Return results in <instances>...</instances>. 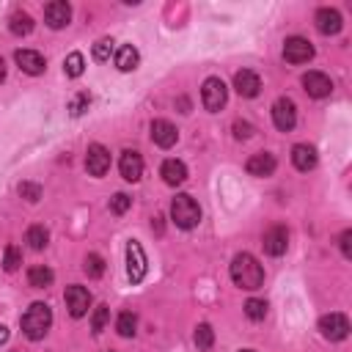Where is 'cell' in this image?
I'll list each match as a JSON object with an SVG mask.
<instances>
[{
    "label": "cell",
    "instance_id": "obj_29",
    "mask_svg": "<svg viewBox=\"0 0 352 352\" xmlns=\"http://www.w3.org/2000/svg\"><path fill=\"white\" fill-rule=\"evenodd\" d=\"M245 316H248V319H253V322H261V319L267 316V302H264V300L250 297V300L245 302Z\"/></svg>",
    "mask_w": 352,
    "mask_h": 352
},
{
    "label": "cell",
    "instance_id": "obj_20",
    "mask_svg": "<svg viewBox=\"0 0 352 352\" xmlns=\"http://www.w3.org/2000/svg\"><path fill=\"white\" fill-rule=\"evenodd\" d=\"M160 176L165 179V184L176 187V184H182L187 179V165L182 160H165L162 168H160Z\"/></svg>",
    "mask_w": 352,
    "mask_h": 352
},
{
    "label": "cell",
    "instance_id": "obj_41",
    "mask_svg": "<svg viewBox=\"0 0 352 352\" xmlns=\"http://www.w3.org/2000/svg\"><path fill=\"white\" fill-rule=\"evenodd\" d=\"M3 80H6V60L0 58V82H3Z\"/></svg>",
    "mask_w": 352,
    "mask_h": 352
},
{
    "label": "cell",
    "instance_id": "obj_23",
    "mask_svg": "<svg viewBox=\"0 0 352 352\" xmlns=\"http://www.w3.org/2000/svg\"><path fill=\"white\" fill-rule=\"evenodd\" d=\"M52 270L50 267H44V264H36V267H30L28 270V283L33 286V289H47L50 283H52Z\"/></svg>",
    "mask_w": 352,
    "mask_h": 352
},
{
    "label": "cell",
    "instance_id": "obj_7",
    "mask_svg": "<svg viewBox=\"0 0 352 352\" xmlns=\"http://www.w3.org/2000/svg\"><path fill=\"white\" fill-rule=\"evenodd\" d=\"M283 58H286V63H308L314 58V44L302 36H292L283 44Z\"/></svg>",
    "mask_w": 352,
    "mask_h": 352
},
{
    "label": "cell",
    "instance_id": "obj_8",
    "mask_svg": "<svg viewBox=\"0 0 352 352\" xmlns=\"http://www.w3.org/2000/svg\"><path fill=\"white\" fill-rule=\"evenodd\" d=\"M272 124L280 129V132H289L294 124H297V107L292 99L280 96L275 104H272Z\"/></svg>",
    "mask_w": 352,
    "mask_h": 352
},
{
    "label": "cell",
    "instance_id": "obj_38",
    "mask_svg": "<svg viewBox=\"0 0 352 352\" xmlns=\"http://www.w3.org/2000/svg\"><path fill=\"white\" fill-rule=\"evenodd\" d=\"M349 242H352V231L346 228V231L341 234V253H344V258H349V256H352V245H349Z\"/></svg>",
    "mask_w": 352,
    "mask_h": 352
},
{
    "label": "cell",
    "instance_id": "obj_12",
    "mask_svg": "<svg viewBox=\"0 0 352 352\" xmlns=\"http://www.w3.org/2000/svg\"><path fill=\"white\" fill-rule=\"evenodd\" d=\"M302 88H305L308 96H314V99H324V96H330L333 82H330V77L322 74V72H308V74H302Z\"/></svg>",
    "mask_w": 352,
    "mask_h": 352
},
{
    "label": "cell",
    "instance_id": "obj_24",
    "mask_svg": "<svg viewBox=\"0 0 352 352\" xmlns=\"http://www.w3.org/2000/svg\"><path fill=\"white\" fill-rule=\"evenodd\" d=\"M8 28H11L14 36H28V33L33 30V19H30V14H25V11H14L11 19H8Z\"/></svg>",
    "mask_w": 352,
    "mask_h": 352
},
{
    "label": "cell",
    "instance_id": "obj_11",
    "mask_svg": "<svg viewBox=\"0 0 352 352\" xmlns=\"http://www.w3.org/2000/svg\"><path fill=\"white\" fill-rule=\"evenodd\" d=\"M69 19H72V6H69L66 0H52V3L44 6V22H47L52 30L66 28Z\"/></svg>",
    "mask_w": 352,
    "mask_h": 352
},
{
    "label": "cell",
    "instance_id": "obj_25",
    "mask_svg": "<svg viewBox=\"0 0 352 352\" xmlns=\"http://www.w3.org/2000/svg\"><path fill=\"white\" fill-rule=\"evenodd\" d=\"M25 242H28L33 250H44V248H47V242H50V234H47V228H44V226H30V228H28V234H25Z\"/></svg>",
    "mask_w": 352,
    "mask_h": 352
},
{
    "label": "cell",
    "instance_id": "obj_5",
    "mask_svg": "<svg viewBox=\"0 0 352 352\" xmlns=\"http://www.w3.org/2000/svg\"><path fill=\"white\" fill-rule=\"evenodd\" d=\"M146 270H148V261H146V253L140 248V242L129 239L126 242V275L132 283H140L146 278Z\"/></svg>",
    "mask_w": 352,
    "mask_h": 352
},
{
    "label": "cell",
    "instance_id": "obj_30",
    "mask_svg": "<svg viewBox=\"0 0 352 352\" xmlns=\"http://www.w3.org/2000/svg\"><path fill=\"white\" fill-rule=\"evenodd\" d=\"M212 344H214V330H212L206 322L198 324V327H195V346H198V349H209Z\"/></svg>",
    "mask_w": 352,
    "mask_h": 352
},
{
    "label": "cell",
    "instance_id": "obj_32",
    "mask_svg": "<svg viewBox=\"0 0 352 352\" xmlns=\"http://www.w3.org/2000/svg\"><path fill=\"white\" fill-rule=\"evenodd\" d=\"M107 322H110V308H107V305H99V308L94 311V316H91V330L99 336V333L107 327Z\"/></svg>",
    "mask_w": 352,
    "mask_h": 352
},
{
    "label": "cell",
    "instance_id": "obj_3",
    "mask_svg": "<svg viewBox=\"0 0 352 352\" xmlns=\"http://www.w3.org/2000/svg\"><path fill=\"white\" fill-rule=\"evenodd\" d=\"M170 220H173L179 228H184V231L195 228V226L201 223V206H198V201H195L192 195H187V192H179V195L170 201Z\"/></svg>",
    "mask_w": 352,
    "mask_h": 352
},
{
    "label": "cell",
    "instance_id": "obj_16",
    "mask_svg": "<svg viewBox=\"0 0 352 352\" xmlns=\"http://www.w3.org/2000/svg\"><path fill=\"white\" fill-rule=\"evenodd\" d=\"M314 22H316V30L324 33V36H336L341 30V25H344V19H341V14L336 8H319Z\"/></svg>",
    "mask_w": 352,
    "mask_h": 352
},
{
    "label": "cell",
    "instance_id": "obj_40",
    "mask_svg": "<svg viewBox=\"0 0 352 352\" xmlns=\"http://www.w3.org/2000/svg\"><path fill=\"white\" fill-rule=\"evenodd\" d=\"M179 107H182V113H190V102H187V99H184V96H182V99H179Z\"/></svg>",
    "mask_w": 352,
    "mask_h": 352
},
{
    "label": "cell",
    "instance_id": "obj_6",
    "mask_svg": "<svg viewBox=\"0 0 352 352\" xmlns=\"http://www.w3.org/2000/svg\"><path fill=\"white\" fill-rule=\"evenodd\" d=\"M319 333L327 341H344L349 336V319L344 314H324L319 319Z\"/></svg>",
    "mask_w": 352,
    "mask_h": 352
},
{
    "label": "cell",
    "instance_id": "obj_9",
    "mask_svg": "<svg viewBox=\"0 0 352 352\" xmlns=\"http://www.w3.org/2000/svg\"><path fill=\"white\" fill-rule=\"evenodd\" d=\"M63 300H66L69 314H72L74 319H80V316H85V314H88V305H91V292H88L85 286H66Z\"/></svg>",
    "mask_w": 352,
    "mask_h": 352
},
{
    "label": "cell",
    "instance_id": "obj_1",
    "mask_svg": "<svg viewBox=\"0 0 352 352\" xmlns=\"http://www.w3.org/2000/svg\"><path fill=\"white\" fill-rule=\"evenodd\" d=\"M231 280L239 286V289H258L264 283V267L250 256V253H236L234 261H231Z\"/></svg>",
    "mask_w": 352,
    "mask_h": 352
},
{
    "label": "cell",
    "instance_id": "obj_31",
    "mask_svg": "<svg viewBox=\"0 0 352 352\" xmlns=\"http://www.w3.org/2000/svg\"><path fill=\"white\" fill-rule=\"evenodd\" d=\"M113 38H99L96 44H94V60H99V63H104V60H110V55H113Z\"/></svg>",
    "mask_w": 352,
    "mask_h": 352
},
{
    "label": "cell",
    "instance_id": "obj_33",
    "mask_svg": "<svg viewBox=\"0 0 352 352\" xmlns=\"http://www.w3.org/2000/svg\"><path fill=\"white\" fill-rule=\"evenodd\" d=\"M88 104H91V94H88V91H80V94L69 102V113H72V116H82V113L88 110Z\"/></svg>",
    "mask_w": 352,
    "mask_h": 352
},
{
    "label": "cell",
    "instance_id": "obj_34",
    "mask_svg": "<svg viewBox=\"0 0 352 352\" xmlns=\"http://www.w3.org/2000/svg\"><path fill=\"white\" fill-rule=\"evenodd\" d=\"M19 264H22V253H19V248H16V245H8L6 253H3V267H6L8 272H14Z\"/></svg>",
    "mask_w": 352,
    "mask_h": 352
},
{
    "label": "cell",
    "instance_id": "obj_36",
    "mask_svg": "<svg viewBox=\"0 0 352 352\" xmlns=\"http://www.w3.org/2000/svg\"><path fill=\"white\" fill-rule=\"evenodd\" d=\"M129 206H132V198H129L126 192H116V195L110 198V212H113V214H124Z\"/></svg>",
    "mask_w": 352,
    "mask_h": 352
},
{
    "label": "cell",
    "instance_id": "obj_14",
    "mask_svg": "<svg viewBox=\"0 0 352 352\" xmlns=\"http://www.w3.org/2000/svg\"><path fill=\"white\" fill-rule=\"evenodd\" d=\"M261 245H264V253H270V256H283L286 248H289V231H286L283 226H272V228L264 234Z\"/></svg>",
    "mask_w": 352,
    "mask_h": 352
},
{
    "label": "cell",
    "instance_id": "obj_10",
    "mask_svg": "<svg viewBox=\"0 0 352 352\" xmlns=\"http://www.w3.org/2000/svg\"><path fill=\"white\" fill-rule=\"evenodd\" d=\"M85 168L91 176H104L110 170V151L102 143H91L85 154Z\"/></svg>",
    "mask_w": 352,
    "mask_h": 352
},
{
    "label": "cell",
    "instance_id": "obj_15",
    "mask_svg": "<svg viewBox=\"0 0 352 352\" xmlns=\"http://www.w3.org/2000/svg\"><path fill=\"white\" fill-rule=\"evenodd\" d=\"M151 140H154L160 148H170V146L179 140V132H176V126H173L170 121L157 118V121H151Z\"/></svg>",
    "mask_w": 352,
    "mask_h": 352
},
{
    "label": "cell",
    "instance_id": "obj_26",
    "mask_svg": "<svg viewBox=\"0 0 352 352\" xmlns=\"http://www.w3.org/2000/svg\"><path fill=\"white\" fill-rule=\"evenodd\" d=\"M135 327H138V316H135L132 311H121L118 319H116V330H118V336L132 338V336H135Z\"/></svg>",
    "mask_w": 352,
    "mask_h": 352
},
{
    "label": "cell",
    "instance_id": "obj_4",
    "mask_svg": "<svg viewBox=\"0 0 352 352\" xmlns=\"http://www.w3.org/2000/svg\"><path fill=\"white\" fill-rule=\"evenodd\" d=\"M226 99H228L226 82H223L220 77H206L204 85H201V102H204V107H206L209 113H217V110L226 104Z\"/></svg>",
    "mask_w": 352,
    "mask_h": 352
},
{
    "label": "cell",
    "instance_id": "obj_35",
    "mask_svg": "<svg viewBox=\"0 0 352 352\" xmlns=\"http://www.w3.org/2000/svg\"><path fill=\"white\" fill-rule=\"evenodd\" d=\"M19 195H22L25 201L36 204V201L41 198V184H36V182H22V184H19Z\"/></svg>",
    "mask_w": 352,
    "mask_h": 352
},
{
    "label": "cell",
    "instance_id": "obj_19",
    "mask_svg": "<svg viewBox=\"0 0 352 352\" xmlns=\"http://www.w3.org/2000/svg\"><path fill=\"white\" fill-rule=\"evenodd\" d=\"M245 170H248L250 176H272V170H275V157L267 154V151L253 154V157L245 162Z\"/></svg>",
    "mask_w": 352,
    "mask_h": 352
},
{
    "label": "cell",
    "instance_id": "obj_28",
    "mask_svg": "<svg viewBox=\"0 0 352 352\" xmlns=\"http://www.w3.org/2000/svg\"><path fill=\"white\" fill-rule=\"evenodd\" d=\"M82 270L88 278H102L104 275V258L99 253H88L85 261H82Z\"/></svg>",
    "mask_w": 352,
    "mask_h": 352
},
{
    "label": "cell",
    "instance_id": "obj_2",
    "mask_svg": "<svg viewBox=\"0 0 352 352\" xmlns=\"http://www.w3.org/2000/svg\"><path fill=\"white\" fill-rule=\"evenodd\" d=\"M19 324H22V333H25L30 341L44 338L47 330H50V324H52V311H50V305H47V302H33V305L22 314Z\"/></svg>",
    "mask_w": 352,
    "mask_h": 352
},
{
    "label": "cell",
    "instance_id": "obj_21",
    "mask_svg": "<svg viewBox=\"0 0 352 352\" xmlns=\"http://www.w3.org/2000/svg\"><path fill=\"white\" fill-rule=\"evenodd\" d=\"M292 162H294L297 170H311L316 165V148L308 146V143H297L292 148Z\"/></svg>",
    "mask_w": 352,
    "mask_h": 352
},
{
    "label": "cell",
    "instance_id": "obj_39",
    "mask_svg": "<svg viewBox=\"0 0 352 352\" xmlns=\"http://www.w3.org/2000/svg\"><path fill=\"white\" fill-rule=\"evenodd\" d=\"M6 341H8V327L0 324V344H6Z\"/></svg>",
    "mask_w": 352,
    "mask_h": 352
},
{
    "label": "cell",
    "instance_id": "obj_42",
    "mask_svg": "<svg viewBox=\"0 0 352 352\" xmlns=\"http://www.w3.org/2000/svg\"><path fill=\"white\" fill-rule=\"evenodd\" d=\"M239 352H256V349H239Z\"/></svg>",
    "mask_w": 352,
    "mask_h": 352
},
{
    "label": "cell",
    "instance_id": "obj_18",
    "mask_svg": "<svg viewBox=\"0 0 352 352\" xmlns=\"http://www.w3.org/2000/svg\"><path fill=\"white\" fill-rule=\"evenodd\" d=\"M234 88H236L239 96H248V99H250V96H256V94L261 91V80H258L256 72L242 69V72L234 74Z\"/></svg>",
    "mask_w": 352,
    "mask_h": 352
},
{
    "label": "cell",
    "instance_id": "obj_13",
    "mask_svg": "<svg viewBox=\"0 0 352 352\" xmlns=\"http://www.w3.org/2000/svg\"><path fill=\"white\" fill-rule=\"evenodd\" d=\"M118 170L126 182H138L143 176V157L135 151V148H126L121 151V160H118Z\"/></svg>",
    "mask_w": 352,
    "mask_h": 352
},
{
    "label": "cell",
    "instance_id": "obj_27",
    "mask_svg": "<svg viewBox=\"0 0 352 352\" xmlns=\"http://www.w3.org/2000/svg\"><path fill=\"white\" fill-rule=\"evenodd\" d=\"M63 72H66V77H80V74L85 72V58H82V52H69L66 60H63Z\"/></svg>",
    "mask_w": 352,
    "mask_h": 352
},
{
    "label": "cell",
    "instance_id": "obj_37",
    "mask_svg": "<svg viewBox=\"0 0 352 352\" xmlns=\"http://www.w3.org/2000/svg\"><path fill=\"white\" fill-rule=\"evenodd\" d=\"M231 129H234V138H236V140H248V138L256 132V129H253V124H248V121H234V126H231Z\"/></svg>",
    "mask_w": 352,
    "mask_h": 352
},
{
    "label": "cell",
    "instance_id": "obj_22",
    "mask_svg": "<svg viewBox=\"0 0 352 352\" xmlns=\"http://www.w3.org/2000/svg\"><path fill=\"white\" fill-rule=\"evenodd\" d=\"M138 63H140V55H138V50H135L132 44L118 47V52H116V66H118L121 72H135Z\"/></svg>",
    "mask_w": 352,
    "mask_h": 352
},
{
    "label": "cell",
    "instance_id": "obj_17",
    "mask_svg": "<svg viewBox=\"0 0 352 352\" xmlns=\"http://www.w3.org/2000/svg\"><path fill=\"white\" fill-rule=\"evenodd\" d=\"M14 60H16V66H19L25 74H33V77H36V74L44 72V55L36 52V50H16Z\"/></svg>",
    "mask_w": 352,
    "mask_h": 352
}]
</instances>
